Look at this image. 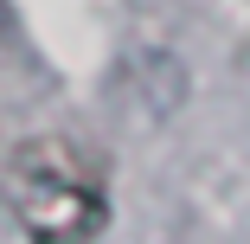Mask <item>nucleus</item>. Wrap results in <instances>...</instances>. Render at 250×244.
<instances>
[{"label": "nucleus", "mask_w": 250, "mask_h": 244, "mask_svg": "<svg viewBox=\"0 0 250 244\" xmlns=\"http://www.w3.org/2000/svg\"><path fill=\"white\" fill-rule=\"evenodd\" d=\"M7 206L32 244H96L109 225V167L77 135H26L7 155Z\"/></svg>", "instance_id": "obj_1"}]
</instances>
